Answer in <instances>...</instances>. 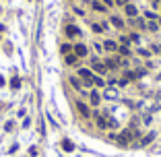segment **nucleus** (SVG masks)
Returning a JSON list of instances; mask_svg holds the SVG:
<instances>
[{
    "instance_id": "obj_1",
    "label": "nucleus",
    "mask_w": 161,
    "mask_h": 157,
    "mask_svg": "<svg viewBox=\"0 0 161 157\" xmlns=\"http://www.w3.org/2000/svg\"><path fill=\"white\" fill-rule=\"evenodd\" d=\"M78 77L85 78V85H91V83H93V77H95V74H93L89 68H81V70H78Z\"/></svg>"
},
{
    "instance_id": "obj_2",
    "label": "nucleus",
    "mask_w": 161,
    "mask_h": 157,
    "mask_svg": "<svg viewBox=\"0 0 161 157\" xmlns=\"http://www.w3.org/2000/svg\"><path fill=\"white\" fill-rule=\"evenodd\" d=\"M72 48H74V56H78V58H85L87 56V46L78 44V46H72Z\"/></svg>"
},
{
    "instance_id": "obj_3",
    "label": "nucleus",
    "mask_w": 161,
    "mask_h": 157,
    "mask_svg": "<svg viewBox=\"0 0 161 157\" xmlns=\"http://www.w3.org/2000/svg\"><path fill=\"white\" fill-rule=\"evenodd\" d=\"M91 66H93V70H97V73H105V64L99 62L97 58H93V60H91Z\"/></svg>"
},
{
    "instance_id": "obj_4",
    "label": "nucleus",
    "mask_w": 161,
    "mask_h": 157,
    "mask_svg": "<svg viewBox=\"0 0 161 157\" xmlns=\"http://www.w3.org/2000/svg\"><path fill=\"white\" fill-rule=\"evenodd\" d=\"M103 64H105V68H118V66H120V58H110Z\"/></svg>"
},
{
    "instance_id": "obj_5",
    "label": "nucleus",
    "mask_w": 161,
    "mask_h": 157,
    "mask_svg": "<svg viewBox=\"0 0 161 157\" xmlns=\"http://www.w3.org/2000/svg\"><path fill=\"white\" fill-rule=\"evenodd\" d=\"M64 31H66V35H68V37H74V35H78V29L74 27V25H66V27H64Z\"/></svg>"
},
{
    "instance_id": "obj_6",
    "label": "nucleus",
    "mask_w": 161,
    "mask_h": 157,
    "mask_svg": "<svg viewBox=\"0 0 161 157\" xmlns=\"http://www.w3.org/2000/svg\"><path fill=\"white\" fill-rule=\"evenodd\" d=\"M137 13H138V10H137V6H134V4H126V15L130 17V19H134Z\"/></svg>"
},
{
    "instance_id": "obj_7",
    "label": "nucleus",
    "mask_w": 161,
    "mask_h": 157,
    "mask_svg": "<svg viewBox=\"0 0 161 157\" xmlns=\"http://www.w3.org/2000/svg\"><path fill=\"white\" fill-rule=\"evenodd\" d=\"M78 112H81L83 118H89V108L85 106V103H81V101H78Z\"/></svg>"
},
{
    "instance_id": "obj_8",
    "label": "nucleus",
    "mask_w": 161,
    "mask_h": 157,
    "mask_svg": "<svg viewBox=\"0 0 161 157\" xmlns=\"http://www.w3.org/2000/svg\"><path fill=\"white\" fill-rule=\"evenodd\" d=\"M112 25H114V27H118V29H122V27H124V21L120 19V17H112Z\"/></svg>"
},
{
    "instance_id": "obj_9",
    "label": "nucleus",
    "mask_w": 161,
    "mask_h": 157,
    "mask_svg": "<svg viewBox=\"0 0 161 157\" xmlns=\"http://www.w3.org/2000/svg\"><path fill=\"white\" fill-rule=\"evenodd\" d=\"M103 48H105V50H112V52H116V50H118V44H116V41H105V44H103Z\"/></svg>"
},
{
    "instance_id": "obj_10",
    "label": "nucleus",
    "mask_w": 161,
    "mask_h": 157,
    "mask_svg": "<svg viewBox=\"0 0 161 157\" xmlns=\"http://www.w3.org/2000/svg\"><path fill=\"white\" fill-rule=\"evenodd\" d=\"M89 97H91V103H99V101H101V95H99L97 91H93V93L89 95Z\"/></svg>"
},
{
    "instance_id": "obj_11",
    "label": "nucleus",
    "mask_w": 161,
    "mask_h": 157,
    "mask_svg": "<svg viewBox=\"0 0 161 157\" xmlns=\"http://www.w3.org/2000/svg\"><path fill=\"white\" fill-rule=\"evenodd\" d=\"M77 58H78V56L68 54V56H66V64H68V66H74V64H77Z\"/></svg>"
},
{
    "instance_id": "obj_12",
    "label": "nucleus",
    "mask_w": 161,
    "mask_h": 157,
    "mask_svg": "<svg viewBox=\"0 0 161 157\" xmlns=\"http://www.w3.org/2000/svg\"><path fill=\"white\" fill-rule=\"evenodd\" d=\"M93 85H97V87H105V81L101 77H93Z\"/></svg>"
},
{
    "instance_id": "obj_13",
    "label": "nucleus",
    "mask_w": 161,
    "mask_h": 157,
    "mask_svg": "<svg viewBox=\"0 0 161 157\" xmlns=\"http://www.w3.org/2000/svg\"><path fill=\"white\" fill-rule=\"evenodd\" d=\"M68 81H70V85H72V87H74V89H81V87H83V85L78 83V78H77V77H70V78H68Z\"/></svg>"
},
{
    "instance_id": "obj_14",
    "label": "nucleus",
    "mask_w": 161,
    "mask_h": 157,
    "mask_svg": "<svg viewBox=\"0 0 161 157\" xmlns=\"http://www.w3.org/2000/svg\"><path fill=\"white\" fill-rule=\"evenodd\" d=\"M118 50L122 56H130V48H126V46H118Z\"/></svg>"
},
{
    "instance_id": "obj_15",
    "label": "nucleus",
    "mask_w": 161,
    "mask_h": 157,
    "mask_svg": "<svg viewBox=\"0 0 161 157\" xmlns=\"http://www.w3.org/2000/svg\"><path fill=\"white\" fill-rule=\"evenodd\" d=\"M70 52H72V46H70V44H64V46H62V54H66V56H68Z\"/></svg>"
},
{
    "instance_id": "obj_16",
    "label": "nucleus",
    "mask_w": 161,
    "mask_h": 157,
    "mask_svg": "<svg viewBox=\"0 0 161 157\" xmlns=\"http://www.w3.org/2000/svg\"><path fill=\"white\" fill-rule=\"evenodd\" d=\"M62 149H66V151H72V143H70V141H62Z\"/></svg>"
},
{
    "instance_id": "obj_17",
    "label": "nucleus",
    "mask_w": 161,
    "mask_h": 157,
    "mask_svg": "<svg viewBox=\"0 0 161 157\" xmlns=\"http://www.w3.org/2000/svg\"><path fill=\"white\" fill-rule=\"evenodd\" d=\"M93 8L95 10H105V6H103L101 2H93Z\"/></svg>"
},
{
    "instance_id": "obj_18",
    "label": "nucleus",
    "mask_w": 161,
    "mask_h": 157,
    "mask_svg": "<svg viewBox=\"0 0 161 157\" xmlns=\"http://www.w3.org/2000/svg\"><path fill=\"white\" fill-rule=\"evenodd\" d=\"M147 29H149V31H157V23H153V21H151V23H147Z\"/></svg>"
},
{
    "instance_id": "obj_19",
    "label": "nucleus",
    "mask_w": 161,
    "mask_h": 157,
    "mask_svg": "<svg viewBox=\"0 0 161 157\" xmlns=\"http://www.w3.org/2000/svg\"><path fill=\"white\" fill-rule=\"evenodd\" d=\"M10 85H13V89H17V87H19V78H13V83H10Z\"/></svg>"
},
{
    "instance_id": "obj_20",
    "label": "nucleus",
    "mask_w": 161,
    "mask_h": 157,
    "mask_svg": "<svg viewBox=\"0 0 161 157\" xmlns=\"http://www.w3.org/2000/svg\"><path fill=\"white\" fill-rule=\"evenodd\" d=\"M116 2H118V4H122V6H126V4H128V0H116Z\"/></svg>"
}]
</instances>
